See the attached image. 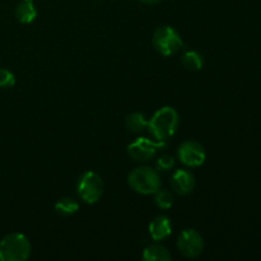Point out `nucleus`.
Wrapping results in <instances>:
<instances>
[{"label":"nucleus","instance_id":"1","mask_svg":"<svg viewBox=\"0 0 261 261\" xmlns=\"http://www.w3.org/2000/svg\"><path fill=\"white\" fill-rule=\"evenodd\" d=\"M180 124L178 114L173 107L165 106L158 110L148 121V129L155 140L167 142L176 134Z\"/></svg>","mask_w":261,"mask_h":261},{"label":"nucleus","instance_id":"2","mask_svg":"<svg viewBox=\"0 0 261 261\" xmlns=\"http://www.w3.org/2000/svg\"><path fill=\"white\" fill-rule=\"evenodd\" d=\"M32 246L23 233H9L0 241V260L24 261L31 256Z\"/></svg>","mask_w":261,"mask_h":261},{"label":"nucleus","instance_id":"3","mask_svg":"<svg viewBox=\"0 0 261 261\" xmlns=\"http://www.w3.org/2000/svg\"><path fill=\"white\" fill-rule=\"evenodd\" d=\"M127 184L135 193L149 195V194H154L161 188V177L157 170L143 166L130 172Z\"/></svg>","mask_w":261,"mask_h":261},{"label":"nucleus","instance_id":"4","mask_svg":"<svg viewBox=\"0 0 261 261\" xmlns=\"http://www.w3.org/2000/svg\"><path fill=\"white\" fill-rule=\"evenodd\" d=\"M153 46L161 55L171 56L182 48L184 41L175 28L171 25H162L154 31Z\"/></svg>","mask_w":261,"mask_h":261},{"label":"nucleus","instance_id":"5","mask_svg":"<svg viewBox=\"0 0 261 261\" xmlns=\"http://www.w3.org/2000/svg\"><path fill=\"white\" fill-rule=\"evenodd\" d=\"M78 195L84 203L96 204L103 195L105 185L101 176L93 171H87L82 173L76 185Z\"/></svg>","mask_w":261,"mask_h":261},{"label":"nucleus","instance_id":"6","mask_svg":"<svg viewBox=\"0 0 261 261\" xmlns=\"http://www.w3.org/2000/svg\"><path fill=\"white\" fill-rule=\"evenodd\" d=\"M167 147V142L150 140L148 138H138L135 142L127 145V154L138 162H147L155 157L160 149Z\"/></svg>","mask_w":261,"mask_h":261},{"label":"nucleus","instance_id":"7","mask_svg":"<svg viewBox=\"0 0 261 261\" xmlns=\"http://www.w3.org/2000/svg\"><path fill=\"white\" fill-rule=\"evenodd\" d=\"M177 249L189 259H195L200 256L204 250V239L196 229H184L177 239Z\"/></svg>","mask_w":261,"mask_h":261},{"label":"nucleus","instance_id":"8","mask_svg":"<svg viewBox=\"0 0 261 261\" xmlns=\"http://www.w3.org/2000/svg\"><path fill=\"white\" fill-rule=\"evenodd\" d=\"M177 157L188 167H199L206 160V152L203 145L195 140H186L178 147Z\"/></svg>","mask_w":261,"mask_h":261},{"label":"nucleus","instance_id":"9","mask_svg":"<svg viewBox=\"0 0 261 261\" xmlns=\"http://www.w3.org/2000/svg\"><path fill=\"white\" fill-rule=\"evenodd\" d=\"M195 176L188 170H176L171 178V186L178 195H188L195 189Z\"/></svg>","mask_w":261,"mask_h":261},{"label":"nucleus","instance_id":"10","mask_svg":"<svg viewBox=\"0 0 261 261\" xmlns=\"http://www.w3.org/2000/svg\"><path fill=\"white\" fill-rule=\"evenodd\" d=\"M172 233V223L166 216H157L149 224V234L154 241H163Z\"/></svg>","mask_w":261,"mask_h":261},{"label":"nucleus","instance_id":"11","mask_svg":"<svg viewBox=\"0 0 261 261\" xmlns=\"http://www.w3.org/2000/svg\"><path fill=\"white\" fill-rule=\"evenodd\" d=\"M37 17V9L31 0H22L15 7V18L23 24H30Z\"/></svg>","mask_w":261,"mask_h":261},{"label":"nucleus","instance_id":"12","mask_svg":"<svg viewBox=\"0 0 261 261\" xmlns=\"http://www.w3.org/2000/svg\"><path fill=\"white\" fill-rule=\"evenodd\" d=\"M143 259L145 261H170L172 255L162 245L153 244L145 247L143 251Z\"/></svg>","mask_w":261,"mask_h":261},{"label":"nucleus","instance_id":"13","mask_svg":"<svg viewBox=\"0 0 261 261\" xmlns=\"http://www.w3.org/2000/svg\"><path fill=\"white\" fill-rule=\"evenodd\" d=\"M181 64L185 66L188 70H200L204 65V59L201 56V54H199L198 51H186L181 56Z\"/></svg>","mask_w":261,"mask_h":261},{"label":"nucleus","instance_id":"14","mask_svg":"<svg viewBox=\"0 0 261 261\" xmlns=\"http://www.w3.org/2000/svg\"><path fill=\"white\" fill-rule=\"evenodd\" d=\"M55 211L61 216H73L79 211V203L73 198H65L59 199L55 203Z\"/></svg>","mask_w":261,"mask_h":261},{"label":"nucleus","instance_id":"15","mask_svg":"<svg viewBox=\"0 0 261 261\" xmlns=\"http://www.w3.org/2000/svg\"><path fill=\"white\" fill-rule=\"evenodd\" d=\"M125 125H126L127 130H130L132 133H140L145 129V126H148V121L145 119L144 114H142V112H133V114L126 116Z\"/></svg>","mask_w":261,"mask_h":261},{"label":"nucleus","instance_id":"16","mask_svg":"<svg viewBox=\"0 0 261 261\" xmlns=\"http://www.w3.org/2000/svg\"><path fill=\"white\" fill-rule=\"evenodd\" d=\"M154 203L160 209H170L173 205V196L166 189H158L154 193Z\"/></svg>","mask_w":261,"mask_h":261},{"label":"nucleus","instance_id":"17","mask_svg":"<svg viewBox=\"0 0 261 261\" xmlns=\"http://www.w3.org/2000/svg\"><path fill=\"white\" fill-rule=\"evenodd\" d=\"M155 166H157L158 172H167V171L172 170L173 166H175V158H173L172 155L168 154L160 155V157L157 158Z\"/></svg>","mask_w":261,"mask_h":261},{"label":"nucleus","instance_id":"18","mask_svg":"<svg viewBox=\"0 0 261 261\" xmlns=\"http://www.w3.org/2000/svg\"><path fill=\"white\" fill-rule=\"evenodd\" d=\"M15 84V76L8 69H0V88H10Z\"/></svg>","mask_w":261,"mask_h":261},{"label":"nucleus","instance_id":"19","mask_svg":"<svg viewBox=\"0 0 261 261\" xmlns=\"http://www.w3.org/2000/svg\"><path fill=\"white\" fill-rule=\"evenodd\" d=\"M142 3H144V4L147 5H154V4H158V3H161L162 0H140Z\"/></svg>","mask_w":261,"mask_h":261},{"label":"nucleus","instance_id":"20","mask_svg":"<svg viewBox=\"0 0 261 261\" xmlns=\"http://www.w3.org/2000/svg\"><path fill=\"white\" fill-rule=\"evenodd\" d=\"M31 2H35V0H31Z\"/></svg>","mask_w":261,"mask_h":261}]
</instances>
